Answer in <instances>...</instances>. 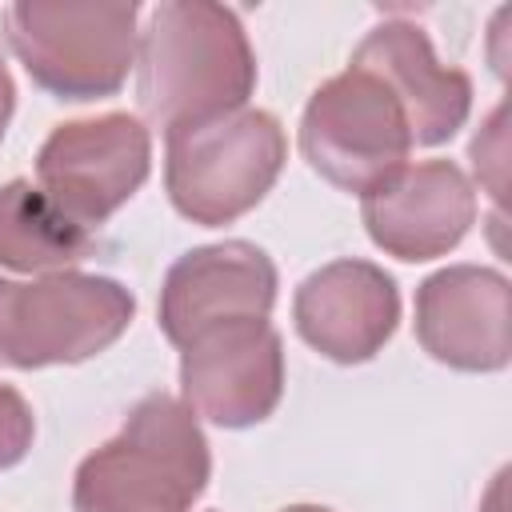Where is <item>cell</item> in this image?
I'll return each mask as SVG.
<instances>
[{"instance_id":"obj_10","label":"cell","mask_w":512,"mask_h":512,"mask_svg":"<svg viewBox=\"0 0 512 512\" xmlns=\"http://www.w3.org/2000/svg\"><path fill=\"white\" fill-rule=\"evenodd\" d=\"M360 216L376 248L420 264L452 252L468 236L476 192L452 160H420L372 184L360 196Z\"/></svg>"},{"instance_id":"obj_3","label":"cell","mask_w":512,"mask_h":512,"mask_svg":"<svg viewBox=\"0 0 512 512\" xmlns=\"http://www.w3.org/2000/svg\"><path fill=\"white\" fill-rule=\"evenodd\" d=\"M164 148V188L172 208L204 228L252 212L276 184L288 140L272 112L236 108L200 124H180Z\"/></svg>"},{"instance_id":"obj_5","label":"cell","mask_w":512,"mask_h":512,"mask_svg":"<svg viewBox=\"0 0 512 512\" xmlns=\"http://www.w3.org/2000/svg\"><path fill=\"white\" fill-rule=\"evenodd\" d=\"M136 296L112 276L48 272L36 280L0 276V364L52 368L104 352L132 324Z\"/></svg>"},{"instance_id":"obj_7","label":"cell","mask_w":512,"mask_h":512,"mask_svg":"<svg viewBox=\"0 0 512 512\" xmlns=\"http://www.w3.org/2000/svg\"><path fill=\"white\" fill-rule=\"evenodd\" d=\"M152 168V136L140 116L104 112L68 120L48 132L36 152V188L80 228L104 224L120 212Z\"/></svg>"},{"instance_id":"obj_6","label":"cell","mask_w":512,"mask_h":512,"mask_svg":"<svg viewBox=\"0 0 512 512\" xmlns=\"http://www.w3.org/2000/svg\"><path fill=\"white\" fill-rule=\"evenodd\" d=\"M300 152L328 184L364 196L408 164L412 128L400 100L372 72L348 64L304 104Z\"/></svg>"},{"instance_id":"obj_15","label":"cell","mask_w":512,"mask_h":512,"mask_svg":"<svg viewBox=\"0 0 512 512\" xmlns=\"http://www.w3.org/2000/svg\"><path fill=\"white\" fill-rule=\"evenodd\" d=\"M32 436H36V420L28 400L16 388L0 384V468L20 464L32 448Z\"/></svg>"},{"instance_id":"obj_17","label":"cell","mask_w":512,"mask_h":512,"mask_svg":"<svg viewBox=\"0 0 512 512\" xmlns=\"http://www.w3.org/2000/svg\"><path fill=\"white\" fill-rule=\"evenodd\" d=\"M280 512H332V508H324V504H288Z\"/></svg>"},{"instance_id":"obj_11","label":"cell","mask_w":512,"mask_h":512,"mask_svg":"<svg viewBox=\"0 0 512 512\" xmlns=\"http://www.w3.org/2000/svg\"><path fill=\"white\" fill-rule=\"evenodd\" d=\"M276 304V264L248 240H224L184 252L160 288V332L184 348L192 336L232 324L268 320Z\"/></svg>"},{"instance_id":"obj_14","label":"cell","mask_w":512,"mask_h":512,"mask_svg":"<svg viewBox=\"0 0 512 512\" xmlns=\"http://www.w3.org/2000/svg\"><path fill=\"white\" fill-rule=\"evenodd\" d=\"M92 252V232L68 220L32 180L0 188V268L12 272H72Z\"/></svg>"},{"instance_id":"obj_12","label":"cell","mask_w":512,"mask_h":512,"mask_svg":"<svg viewBox=\"0 0 512 512\" xmlns=\"http://www.w3.org/2000/svg\"><path fill=\"white\" fill-rule=\"evenodd\" d=\"M296 332L336 364L372 360L400 324L396 280L372 260H332L304 276L292 300Z\"/></svg>"},{"instance_id":"obj_8","label":"cell","mask_w":512,"mask_h":512,"mask_svg":"<svg viewBox=\"0 0 512 512\" xmlns=\"http://www.w3.org/2000/svg\"><path fill=\"white\" fill-rule=\"evenodd\" d=\"M284 396V344L268 320H232L180 348V400L220 428H252Z\"/></svg>"},{"instance_id":"obj_2","label":"cell","mask_w":512,"mask_h":512,"mask_svg":"<svg viewBox=\"0 0 512 512\" xmlns=\"http://www.w3.org/2000/svg\"><path fill=\"white\" fill-rule=\"evenodd\" d=\"M212 476L200 420L168 392L144 396L124 428L76 468V512H192Z\"/></svg>"},{"instance_id":"obj_13","label":"cell","mask_w":512,"mask_h":512,"mask_svg":"<svg viewBox=\"0 0 512 512\" xmlns=\"http://www.w3.org/2000/svg\"><path fill=\"white\" fill-rule=\"evenodd\" d=\"M352 68L372 72L400 100L412 128V144H424V148L444 144L468 120L472 80L460 68H444L424 28L408 20L376 24L352 52Z\"/></svg>"},{"instance_id":"obj_16","label":"cell","mask_w":512,"mask_h":512,"mask_svg":"<svg viewBox=\"0 0 512 512\" xmlns=\"http://www.w3.org/2000/svg\"><path fill=\"white\" fill-rule=\"evenodd\" d=\"M12 108H16V84H12V72H8V64L0 60V140H4V132H8Z\"/></svg>"},{"instance_id":"obj_4","label":"cell","mask_w":512,"mask_h":512,"mask_svg":"<svg viewBox=\"0 0 512 512\" xmlns=\"http://www.w3.org/2000/svg\"><path fill=\"white\" fill-rule=\"evenodd\" d=\"M140 4H40L4 8V40L44 92L100 100L120 92L136 64Z\"/></svg>"},{"instance_id":"obj_1","label":"cell","mask_w":512,"mask_h":512,"mask_svg":"<svg viewBox=\"0 0 512 512\" xmlns=\"http://www.w3.org/2000/svg\"><path fill=\"white\" fill-rule=\"evenodd\" d=\"M256 88V52L240 16L212 0L156 4L136 44V100L148 124L172 132L236 108Z\"/></svg>"},{"instance_id":"obj_9","label":"cell","mask_w":512,"mask_h":512,"mask_svg":"<svg viewBox=\"0 0 512 512\" xmlns=\"http://www.w3.org/2000/svg\"><path fill=\"white\" fill-rule=\"evenodd\" d=\"M416 340L456 372H500L512 360L508 276L480 264H452L416 288Z\"/></svg>"}]
</instances>
